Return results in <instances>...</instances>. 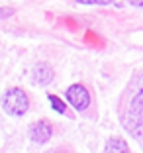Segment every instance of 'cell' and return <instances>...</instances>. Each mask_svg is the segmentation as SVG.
I'll return each mask as SVG.
<instances>
[{
    "label": "cell",
    "instance_id": "7a4b0ae2",
    "mask_svg": "<svg viewBox=\"0 0 143 153\" xmlns=\"http://www.w3.org/2000/svg\"><path fill=\"white\" fill-rule=\"evenodd\" d=\"M67 98H69V102H71L76 110H86V108H88V104H90V94H88V90H86L82 85L69 86Z\"/></svg>",
    "mask_w": 143,
    "mask_h": 153
},
{
    "label": "cell",
    "instance_id": "8992f818",
    "mask_svg": "<svg viewBox=\"0 0 143 153\" xmlns=\"http://www.w3.org/2000/svg\"><path fill=\"white\" fill-rule=\"evenodd\" d=\"M49 102H51V106H53L59 114H65V112H67V104L63 102L61 98H57L55 94H49Z\"/></svg>",
    "mask_w": 143,
    "mask_h": 153
},
{
    "label": "cell",
    "instance_id": "3957f363",
    "mask_svg": "<svg viewBox=\"0 0 143 153\" xmlns=\"http://www.w3.org/2000/svg\"><path fill=\"white\" fill-rule=\"evenodd\" d=\"M51 134H53L51 124H49V122H45V120L36 122V124H31V128H30V137L33 141H37V143H45V141H49Z\"/></svg>",
    "mask_w": 143,
    "mask_h": 153
},
{
    "label": "cell",
    "instance_id": "277c9868",
    "mask_svg": "<svg viewBox=\"0 0 143 153\" xmlns=\"http://www.w3.org/2000/svg\"><path fill=\"white\" fill-rule=\"evenodd\" d=\"M31 75H33V82H37V85H47L53 79V71L47 63H37Z\"/></svg>",
    "mask_w": 143,
    "mask_h": 153
},
{
    "label": "cell",
    "instance_id": "5b68a950",
    "mask_svg": "<svg viewBox=\"0 0 143 153\" xmlns=\"http://www.w3.org/2000/svg\"><path fill=\"white\" fill-rule=\"evenodd\" d=\"M106 153H130V147L124 140L120 137H114L106 143Z\"/></svg>",
    "mask_w": 143,
    "mask_h": 153
},
{
    "label": "cell",
    "instance_id": "6da1fadb",
    "mask_svg": "<svg viewBox=\"0 0 143 153\" xmlns=\"http://www.w3.org/2000/svg\"><path fill=\"white\" fill-rule=\"evenodd\" d=\"M2 106L8 114L12 116H22L30 108V98H27L26 90L22 88H10L6 90V94L2 96Z\"/></svg>",
    "mask_w": 143,
    "mask_h": 153
}]
</instances>
